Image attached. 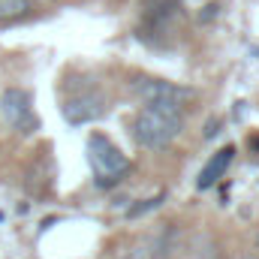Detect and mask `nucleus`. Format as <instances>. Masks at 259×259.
I'll return each instance as SVG.
<instances>
[{
  "mask_svg": "<svg viewBox=\"0 0 259 259\" xmlns=\"http://www.w3.org/2000/svg\"><path fill=\"white\" fill-rule=\"evenodd\" d=\"M184 18V6L181 0H151L148 3V15H145V27L142 33H154L163 36L175 27V21Z\"/></svg>",
  "mask_w": 259,
  "mask_h": 259,
  "instance_id": "nucleus-5",
  "label": "nucleus"
},
{
  "mask_svg": "<svg viewBox=\"0 0 259 259\" xmlns=\"http://www.w3.org/2000/svg\"><path fill=\"white\" fill-rule=\"evenodd\" d=\"M181 130H184V106L166 100H148L133 121V139L145 151H163L181 136Z\"/></svg>",
  "mask_w": 259,
  "mask_h": 259,
  "instance_id": "nucleus-1",
  "label": "nucleus"
},
{
  "mask_svg": "<svg viewBox=\"0 0 259 259\" xmlns=\"http://www.w3.org/2000/svg\"><path fill=\"white\" fill-rule=\"evenodd\" d=\"M217 9H220L217 3H208V6H205V15H202V21H211V18L217 15Z\"/></svg>",
  "mask_w": 259,
  "mask_h": 259,
  "instance_id": "nucleus-10",
  "label": "nucleus"
},
{
  "mask_svg": "<svg viewBox=\"0 0 259 259\" xmlns=\"http://www.w3.org/2000/svg\"><path fill=\"white\" fill-rule=\"evenodd\" d=\"M256 244H259V241H256Z\"/></svg>",
  "mask_w": 259,
  "mask_h": 259,
  "instance_id": "nucleus-14",
  "label": "nucleus"
},
{
  "mask_svg": "<svg viewBox=\"0 0 259 259\" xmlns=\"http://www.w3.org/2000/svg\"><path fill=\"white\" fill-rule=\"evenodd\" d=\"M0 115L21 136H33L39 130V118L33 115V97L24 88H6L0 94Z\"/></svg>",
  "mask_w": 259,
  "mask_h": 259,
  "instance_id": "nucleus-3",
  "label": "nucleus"
},
{
  "mask_svg": "<svg viewBox=\"0 0 259 259\" xmlns=\"http://www.w3.org/2000/svg\"><path fill=\"white\" fill-rule=\"evenodd\" d=\"M244 259H256V256H244Z\"/></svg>",
  "mask_w": 259,
  "mask_h": 259,
  "instance_id": "nucleus-13",
  "label": "nucleus"
},
{
  "mask_svg": "<svg viewBox=\"0 0 259 259\" xmlns=\"http://www.w3.org/2000/svg\"><path fill=\"white\" fill-rule=\"evenodd\" d=\"M205 136L211 139V136H217V121H208V130H205Z\"/></svg>",
  "mask_w": 259,
  "mask_h": 259,
  "instance_id": "nucleus-11",
  "label": "nucleus"
},
{
  "mask_svg": "<svg viewBox=\"0 0 259 259\" xmlns=\"http://www.w3.org/2000/svg\"><path fill=\"white\" fill-rule=\"evenodd\" d=\"M124 259H148V253H142V250H136V253H130V256H124Z\"/></svg>",
  "mask_w": 259,
  "mask_h": 259,
  "instance_id": "nucleus-12",
  "label": "nucleus"
},
{
  "mask_svg": "<svg viewBox=\"0 0 259 259\" xmlns=\"http://www.w3.org/2000/svg\"><path fill=\"white\" fill-rule=\"evenodd\" d=\"M136 94L145 103L148 100H166V103L187 106L193 100V91L190 88H181V84H172V81H163V78H139L136 81Z\"/></svg>",
  "mask_w": 259,
  "mask_h": 259,
  "instance_id": "nucleus-6",
  "label": "nucleus"
},
{
  "mask_svg": "<svg viewBox=\"0 0 259 259\" xmlns=\"http://www.w3.org/2000/svg\"><path fill=\"white\" fill-rule=\"evenodd\" d=\"M106 97L100 94V91H84V94H75V97H69L64 103V118L66 124H72V127H81V124H91V121H100L103 115H106Z\"/></svg>",
  "mask_w": 259,
  "mask_h": 259,
  "instance_id": "nucleus-4",
  "label": "nucleus"
},
{
  "mask_svg": "<svg viewBox=\"0 0 259 259\" xmlns=\"http://www.w3.org/2000/svg\"><path fill=\"white\" fill-rule=\"evenodd\" d=\"M30 12V0H0V24L18 21Z\"/></svg>",
  "mask_w": 259,
  "mask_h": 259,
  "instance_id": "nucleus-8",
  "label": "nucleus"
},
{
  "mask_svg": "<svg viewBox=\"0 0 259 259\" xmlns=\"http://www.w3.org/2000/svg\"><path fill=\"white\" fill-rule=\"evenodd\" d=\"M163 202H166V193H157V196H151V199H142L139 205L130 208V217H142V214H148V211H157Z\"/></svg>",
  "mask_w": 259,
  "mask_h": 259,
  "instance_id": "nucleus-9",
  "label": "nucleus"
},
{
  "mask_svg": "<svg viewBox=\"0 0 259 259\" xmlns=\"http://www.w3.org/2000/svg\"><path fill=\"white\" fill-rule=\"evenodd\" d=\"M235 160V145H226V148H220L205 166H202V172H199V178H196V187L199 190H208V187H214L223 175H226V169H229V163Z\"/></svg>",
  "mask_w": 259,
  "mask_h": 259,
  "instance_id": "nucleus-7",
  "label": "nucleus"
},
{
  "mask_svg": "<svg viewBox=\"0 0 259 259\" xmlns=\"http://www.w3.org/2000/svg\"><path fill=\"white\" fill-rule=\"evenodd\" d=\"M88 163L94 169V184L100 190H109L115 184H121L130 175V160L127 154H121V148L106 139L103 133H91L88 136Z\"/></svg>",
  "mask_w": 259,
  "mask_h": 259,
  "instance_id": "nucleus-2",
  "label": "nucleus"
}]
</instances>
